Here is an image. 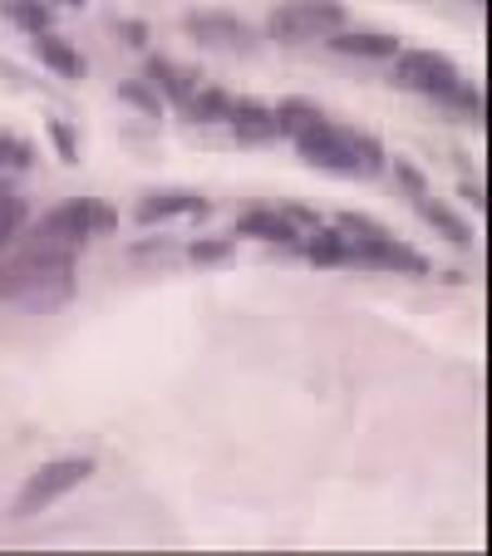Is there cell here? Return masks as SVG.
<instances>
[{
    "label": "cell",
    "instance_id": "obj_1",
    "mask_svg": "<svg viewBox=\"0 0 492 556\" xmlns=\"http://www.w3.org/2000/svg\"><path fill=\"white\" fill-rule=\"evenodd\" d=\"M74 256H45L11 242L0 252V295L25 315H54L74 301Z\"/></svg>",
    "mask_w": 492,
    "mask_h": 556
},
{
    "label": "cell",
    "instance_id": "obj_17",
    "mask_svg": "<svg viewBox=\"0 0 492 556\" xmlns=\"http://www.w3.org/2000/svg\"><path fill=\"white\" fill-rule=\"evenodd\" d=\"M0 15H5V25L21 35H45L54 25V5H45V0H5Z\"/></svg>",
    "mask_w": 492,
    "mask_h": 556
},
{
    "label": "cell",
    "instance_id": "obj_8",
    "mask_svg": "<svg viewBox=\"0 0 492 556\" xmlns=\"http://www.w3.org/2000/svg\"><path fill=\"white\" fill-rule=\"evenodd\" d=\"M227 134L237 138L241 148H266L281 138V128H276V109L262 104V99H231L227 109Z\"/></svg>",
    "mask_w": 492,
    "mask_h": 556
},
{
    "label": "cell",
    "instance_id": "obj_4",
    "mask_svg": "<svg viewBox=\"0 0 492 556\" xmlns=\"http://www.w3.org/2000/svg\"><path fill=\"white\" fill-rule=\"evenodd\" d=\"M89 478H94V458H85V453H70V458H50L40 463V468L30 472L21 483V493H15L11 503V522H25V517H40L45 507H54L60 497H70L74 488H85Z\"/></svg>",
    "mask_w": 492,
    "mask_h": 556
},
{
    "label": "cell",
    "instance_id": "obj_23",
    "mask_svg": "<svg viewBox=\"0 0 492 556\" xmlns=\"http://www.w3.org/2000/svg\"><path fill=\"white\" fill-rule=\"evenodd\" d=\"M389 173L399 178V188H404L408 198H424V192H429V178H424L414 163H404V157H389Z\"/></svg>",
    "mask_w": 492,
    "mask_h": 556
},
{
    "label": "cell",
    "instance_id": "obj_12",
    "mask_svg": "<svg viewBox=\"0 0 492 556\" xmlns=\"http://www.w3.org/2000/svg\"><path fill=\"white\" fill-rule=\"evenodd\" d=\"M237 231L252 237V242H272V247H301V231L286 217L281 207H247L237 217Z\"/></svg>",
    "mask_w": 492,
    "mask_h": 556
},
{
    "label": "cell",
    "instance_id": "obj_2",
    "mask_svg": "<svg viewBox=\"0 0 492 556\" xmlns=\"http://www.w3.org/2000/svg\"><path fill=\"white\" fill-rule=\"evenodd\" d=\"M301 157L320 173H336V178H379L389 168V153L359 128H340V124H320L311 134L295 138Z\"/></svg>",
    "mask_w": 492,
    "mask_h": 556
},
{
    "label": "cell",
    "instance_id": "obj_22",
    "mask_svg": "<svg viewBox=\"0 0 492 556\" xmlns=\"http://www.w3.org/2000/svg\"><path fill=\"white\" fill-rule=\"evenodd\" d=\"M30 163H35L30 143H21V138H11V134H0V178H5V173H25Z\"/></svg>",
    "mask_w": 492,
    "mask_h": 556
},
{
    "label": "cell",
    "instance_id": "obj_16",
    "mask_svg": "<svg viewBox=\"0 0 492 556\" xmlns=\"http://www.w3.org/2000/svg\"><path fill=\"white\" fill-rule=\"evenodd\" d=\"M276 109V128H281V138H301V134H311V128H320V124H330V114H325L315 99H301V94H291V99H281V104H272Z\"/></svg>",
    "mask_w": 492,
    "mask_h": 556
},
{
    "label": "cell",
    "instance_id": "obj_25",
    "mask_svg": "<svg viewBox=\"0 0 492 556\" xmlns=\"http://www.w3.org/2000/svg\"><path fill=\"white\" fill-rule=\"evenodd\" d=\"M281 212L295 222V231H315V227H320V212L301 207V202H281Z\"/></svg>",
    "mask_w": 492,
    "mask_h": 556
},
{
    "label": "cell",
    "instance_id": "obj_28",
    "mask_svg": "<svg viewBox=\"0 0 492 556\" xmlns=\"http://www.w3.org/2000/svg\"><path fill=\"white\" fill-rule=\"evenodd\" d=\"M60 5H70V11H79V5H89V0H60Z\"/></svg>",
    "mask_w": 492,
    "mask_h": 556
},
{
    "label": "cell",
    "instance_id": "obj_19",
    "mask_svg": "<svg viewBox=\"0 0 492 556\" xmlns=\"http://www.w3.org/2000/svg\"><path fill=\"white\" fill-rule=\"evenodd\" d=\"M118 99H124V104L134 109V114H143L148 124H157V118L168 114V104H163V94H157V89L148 85V79H124V85H118Z\"/></svg>",
    "mask_w": 492,
    "mask_h": 556
},
{
    "label": "cell",
    "instance_id": "obj_6",
    "mask_svg": "<svg viewBox=\"0 0 492 556\" xmlns=\"http://www.w3.org/2000/svg\"><path fill=\"white\" fill-rule=\"evenodd\" d=\"M394 85L408 89V94L439 99V104L449 109L463 89V74H458V64L439 50H399L394 54Z\"/></svg>",
    "mask_w": 492,
    "mask_h": 556
},
{
    "label": "cell",
    "instance_id": "obj_24",
    "mask_svg": "<svg viewBox=\"0 0 492 556\" xmlns=\"http://www.w3.org/2000/svg\"><path fill=\"white\" fill-rule=\"evenodd\" d=\"M45 134H50L54 153H60L64 163H79V143H74V134H70V124H64V118H45Z\"/></svg>",
    "mask_w": 492,
    "mask_h": 556
},
{
    "label": "cell",
    "instance_id": "obj_18",
    "mask_svg": "<svg viewBox=\"0 0 492 556\" xmlns=\"http://www.w3.org/2000/svg\"><path fill=\"white\" fill-rule=\"evenodd\" d=\"M227 109H231V94L227 89H217V85H198V94L182 104V118H192V124H222L227 128Z\"/></svg>",
    "mask_w": 492,
    "mask_h": 556
},
{
    "label": "cell",
    "instance_id": "obj_26",
    "mask_svg": "<svg viewBox=\"0 0 492 556\" xmlns=\"http://www.w3.org/2000/svg\"><path fill=\"white\" fill-rule=\"evenodd\" d=\"M118 35H124L134 50H148V25L143 21H118Z\"/></svg>",
    "mask_w": 492,
    "mask_h": 556
},
{
    "label": "cell",
    "instance_id": "obj_3",
    "mask_svg": "<svg viewBox=\"0 0 492 556\" xmlns=\"http://www.w3.org/2000/svg\"><path fill=\"white\" fill-rule=\"evenodd\" d=\"M336 231L350 242V252H355V266H375V271H404V276H429V256L414 252L408 242H399L394 231L384 227V222L375 217H359V212H345V217L336 222Z\"/></svg>",
    "mask_w": 492,
    "mask_h": 556
},
{
    "label": "cell",
    "instance_id": "obj_9",
    "mask_svg": "<svg viewBox=\"0 0 492 556\" xmlns=\"http://www.w3.org/2000/svg\"><path fill=\"white\" fill-rule=\"evenodd\" d=\"M143 79L163 94V104H188L192 94H198V85H202V74L192 70V64H178V60H168V54H148V64H143Z\"/></svg>",
    "mask_w": 492,
    "mask_h": 556
},
{
    "label": "cell",
    "instance_id": "obj_5",
    "mask_svg": "<svg viewBox=\"0 0 492 556\" xmlns=\"http://www.w3.org/2000/svg\"><path fill=\"white\" fill-rule=\"evenodd\" d=\"M350 25V11L340 0H281L266 15V40L276 45H311V40H330L336 30Z\"/></svg>",
    "mask_w": 492,
    "mask_h": 556
},
{
    "label": "cell",
    "instance_id": "obj_27",
    "mask_svg": "<svg viewBox=\"0 0 492 556\" xmlns=\"http://www.w3.org/2000/svg\"><path fill=\"white\" fill-rule=\"evenodd\" d=\"M463 198H468L472 207H488V192H482V182H463Z\"/></svg>",
    "mask_w": 492,
    "mask_h": 556
},
{
    "label": "cell",
    "instance_id": "obj_7",
    "mask_svg": "<svg viewBox=\"0 0 492 556\" xmlns=\"http://www.w3.org/2000/svg\"><path fill=\"white\" fill-rule=\"evenodd\" d=\"M182 30H188L202 50H227V54H247V50H256V40H262L256 25H247L231 11H192L188 21H182Z\"/></svg>",
    "mask_w": 492,
    "mask_h": 556
},
{
    "label": "cell",
    "instance_id": "obj_10",
    "mask_svg": "<svg viewBox=\"0 0 492 556\" xmlns=\"http://www.w3.org/2000/svg\"><path fill=\"white\" fill-rule=\"evenodd\" d=\"M134 217L143 222V227L173 222V217H207V198H202V192H188V188H157V192H148V198H138Z\"/></svg>",
    "mask_w": 492,
    "mask_h": 556
},
{
    "label": "cell",
    "instance_id": "obj_14",
    "mask_svg": "<svg viewBox=\"0 0 492 556\" xmlns=\"http://www.w3.org/2000/svg\"><path fill=\"white\" fill-rule=\"evenodd\" d=\"M330 50L350 54V60H394L399 54V35H379V30H336L330 35Z\"/></svg>",
    "mask_w": 492,
    "mask_h": 556
},
{
    "label": "cell",
    "instance_id": "obj_11",
    "mask_svg": "<svg viewBox=\"0 0 492 556\" xmlns=\"http://www.w3.org/2000/svg\"><path fill=\"white\" fill-rule=\"evenodd\" d=\"M30 54L45 64V70L54 74V79H70V85H79L89 74V60L79 50H74L70 40H60L54 30H45V35H30Z\"/></svg>",
    "mask_w": 492,
    "mask_h": 556
},
{
    "label": "cell",
    "instance_id": "obj_15",
    "mask_svg": "<svg viewBox=\"0 0 492 556\" xmlns=\"http://www.w3.org/2000/svg\"><path fill=\"white\" fill-rule=\"evenodd\" d=\"M295 252H301L311 266H355V252H350V242L336 227H315L311 237H301Z\"/></svg>",
    "mask_w": 492,
    "mask_h": 556
},
{
    "label": "cell",
    "instance_id": "obj_13",
    "mask_svg": "<svg viewBox=\"0 0 492 556\" xmlns=\"http://www.w3.org/2000/svg\"><path fill=\"white\" fill-rule=\"evenodd\" d=\"M414 207H419V217L429 222V227L439 231L449 247H458V252H468V247H472V227L449 207V202H439L433 192H424V198H414Z\"/></svg>",
    "mask_w": 492,
    "mask_h": 556
},
{
    "label": "cell",
    "instance_id": "obj_21",
    "mask_svg": "<svg viewBox=\"0 0 492 556\" xmlns=\"http://www.w3.org/2000/svg\"><path fill=\"white\" fill-rule=\"evenodd\" d=\"M25 222H30V207H25V198H15V192L0 188V252H5V242H11Z\"/></svg>",
    "mask_w": 492,
    "mask_h": 556
},
{
    "label": "cell",
    "instance_id": "obj_20",
    "mask_svg": "<svg viewBox=\"0 0 492 556\" xmlns=\"http://www.w3.org/2000/svg\"><path fill=\"white\" fill-rule=\"evenodd\" d=\"M182 256H188L192 266H227L231 256H237V242H231V237H198V242L182 247Z\"/></svg>",
    "mask_w": 492,
    "mask_h": 556
}]
</instances>
